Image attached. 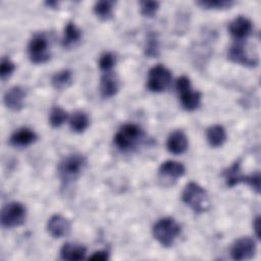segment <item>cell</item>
<instances>
[{
  "instance_id": "cell-1",
  "label": "cell",
  "mask_w": 261,
  "mask_h": 261,
  "mask_svg": "<svg viewBox=\"0 0 261 261\" xmlns=\"http://www.w3.org/2000/svg\"><path fill=\"white\" fill-rule=\"evenodd\" d=\"M86 158L80 153L65 156L58 164V175L64 186L79 178L86 166Z\"/></svg>"
},
{
  "instance_id": "cell-2",
  "label": "cell",
  "mask_w": 261,
  "mask_h": 261,
  "mask_svg": "<svg viewBox=\"0 0 261 261\" xmlns=\"http://www.w3.org/2000/svg\"><path fill=\"white\" fill-rule=\"evenodd\" d=\"M181 199L194 212L202 213L209 209L210 201L206 190L199 184L189 182L181 194Z\"/></svg>"
},
{
  "instance_id": "cell-3",
  "label": "cell",
  "mask_w": 261,
  "mask_h": 261,
  "mask_svg": "<svg viewBox=\"0 0 261 261\" xmlns=\"http://www.w3.org/2000/svg\"><path fill=\"white\" fill-rule=\"evenodd\" d=\"M152 232L161 246L171 247L180 233V226L172 217H163L154 224Z\"/></svg>"
},
{
  "instance_id": "cell-4",
  "label": "cell",
  "mask_w": 261,
  "mask_h": 261,
  "mask_svg": "<svg viewBox=\"0 0 261 261\" xmlns=\"http://www.w3.org/2000/svg\"><path fill=\"white\" fill-rule=\"evenodd\" d=\"M143 129L135 123L123 124L114 136V144L121 151H129L143 139Z\"/></svg>"
},
{
  "instance_id": "cell-5",
  "label": "cell",
  "mask_w": 261,
  "mask_h": 261,
  "mask_svg": "<svg viewBox=\"0 0 261 261\" xmlns=\"http://www.w3.org/2000/svg\"><path fill=\"white\" fill-rule=\"evenodd\" d=\"M27 218V209L19 202H9L3 206L0 215L1 225L12 228L21 225Z\"/></svg>"
},
{
  "instance_id": "cell-6",
  "label": "cell",
  "mask_w": 261,
  "mask_h": 261,
  "mask_svg": "<svg viewBox=\"0 0 261 261\" xmlns=\"http://www.w3.org/2000/svg\"><path fill=\"white\" fill-rule=\"evenodd\" d=\"M28 54L35 64H43L50 59L48 39L44 34H35L29 42Z\"/></svg>"
},
{
  "instance_id": "cell-7",
  "label": "cell",
  "mask_w": 261,
  "mask_h": 261,
  "mask_svg": "<svg viewBox=\"0 0 261 261\" xmlns=\"http://www.w3.org/2000/svg\"><path fill=\"white\" fill-rule=\"evenodd\" d=\"M171 79L170 70L162 64H157L148 72L147 88L153 93L164 92L169 87Z\"/></svg>"
},
{
  "instance_id": "cell-8",
  "label": "cell",
  "mask_w": 261,
  "mask_h": 261,
  "mask_svg": "<svg viewBox=\"0 0 261 261\" xmlns=\"http://www.w3.org/2000/svg\"><path fill=\"white\" fill-rule=\"evenodd\" d=\"M256 253L255 241L249 237L238 239L231 246L230 256L233 260H249L254 257Z\"/></svg>"
},
{
  "instance_id": "cell-9",
  "label": "cell",
  "mask_w": 261,
  "mask_h": 261,
  "mask_svg": "<svg viewBox=\"0 0 261 261\" xmlns=\"http://www.w3.org/2000/svg\"><path fill=\"white\" fill-rule=\"evenodd\" d=\"M227 58L231 62L244 65V66H257L258 64V58L250 56L247 50L245 49L244 45L240 43V41L233 44L232 46H230L227 52Z\"/></svg>"
},
{
  "instance_id": "cell-10",
  "label": "cell",
  "mask_w": 261,
  "mask_h": 261,
  "mask_svg": "<svg viewBox=\"0 0 261 261\" xmlns=\"http://www.w3.org/2000/svg\"><path fill=\"white\" fill-rule=\"evenodd\" d=\"M228 31L236 40L242 41L252 34L253 23L248 17L239 15L229 22Z\"/></svg>"
},
{
  "instance_id": "cell-11",
  "label": "cell",
  "mask_w": 261,
  "mask_h": 261,
  "mask_svg": "<svg viewBox=\"0 0 261 261\" xmlns=\"http://www.w3.org/2000/svg\"><path fill=\"white\" fill-rule=\"evenodd\" d=\"M25 91L20 86H13L9 88L3 97L5 106L12 111H19L24 106Z\"/></svg>"
},
{
  "instance_id": "cell-12",
  "label": "cell",
  "mask_w": 261,
  "mask_h": 261,
  "mask_svg": "<svg viewBox=\"0 0 261 261\" xmlns=\"http://www.w3.org/2000/svg\"><path fill=\"white\" fill-rule=\"evenodd\" d=\"M70 230V222L62 215H52L47 222V231L55 239L65 237Z\"/></svg>"
},
{
  "instance_id": "cell-13",
  "label": "cell",
  "mask_w": 261,
  "mask_h": 261,
  "mask_svg": "<svg viewBox=\"0 0 261 261\" xmlns=\"http://www.w3.org/2000/svg\"><path fill=\"white\" fill-rule=\"evenodd\" d=\"M188 138L186 134L180 129H176L170 133L166 141L167 150L174 155H180L185 153L188 149Z\"/></svg>"
},
{
  "instance_id": "cell-14",
  "label": "cell",
  "mask_w": 261,
  "mask_h": 261,
  "mask_svg": "<svg viewBox=\"0 0 261 261\" xmlns=\"http://www.w3.org/2000/svg\"><path fill=\"white\" fill-rule=\"evenodd\" d=\"M38 139L37 134L29 127H20L16 129L9 138V143L14 147H28L35 143Z\"/></svg>"
},
{
  "instance_id": "cell-15",
  "label": "cell",
  "mask_w": 261,
  "mask_h": 261,
  "mask_svg": "<svg viewBox=\"0 0 261 261\" xmlns=\"http://www.w3.org/2000/svg\"><path fill=\"white\" fill-rule=\"evenodd\" d=\"M158 171L161 177L176 180L177 178L181 177L185 174L186 168L180 162L173 161V160H166L162 162Z\"/></svg>"
},
{
  "instance_id": "cell-16",
  "label": "cell",
  "mask_w": 261,
  "mask_h": 261,
  "mask_svg": "<svg viewBox=\"0 0 261 261\" xmlns=\"http://www.w3.org/2000/svg\"><path fill=\"white\" fill-rule=\"evenodd\" d=\"M87 249L83 245L65 243L60 249V258L67 261H79L85 259Z\"/></svg>"
},
{
  "instance_id": "cell-17",
  "label": "cell",
  "mask_w": 261,
  "mask_h": 261,
  "mask_svg": "<svg viewBox=\"0 0 261 261\" xmlns=\"http://www.w3.org/2000/svg\"><path fill=\"white\" fill-rule=\"evenodd\" d=\"M119 85L116 76L110 71L105 72L100 80V94L103 98H111L118 92Z\"/></svg>"
},
{
  "instance_id": "cell-18",
  "label": "cell",
  "mask_w": 261,
  "mask_h": 261,
  "mask_svg": "<svg viewBox=\"0 0 261 261\" xmlns=\"http://www.w3.org/2000/svg\"><path fill=\"white\" fill-rule=\"evenodd\" d=\"M177 93L179 95L180 104L185 110L193 111L200 106L202 98V94L200 92L192 91V89L189 88Z\"/></svg>"
},
{
  "instance_id": "cell-19",
  "label": "cell",
  "mask_w": 261,
  "mask_h": 261,
  "mask_svg": "<svg viewBox=\"0 0 261 261\" xmlns=\"http://www.w3.org/2000/svg\"><path fill=\"white\" fill-rule=\"evenodd\" d=\"M206 139L208 144L213 148L221 147L226 141V132L220 124H214L207 128Z\"/></svg>"
},
{
  "instance_id": "cell-20",
  "label": "cell",
  "mask_w": 261,
  "mask_h": 261,
  "mask_svg": "<svg viewBox=\"0 0 261 261\" xmlns=\"http://www.w3.org/2000/svg\"><path fill=\"white\" fill-rule=\"evenodd\" d=\"M223 176L225 179V184L228 188H233L234 186L244 181L245 176L241 171V162L236 161L232 165L225 169L223 171Z\"/></svg>"
},
{
  "instance_id": "cell-21",
  "label": "cell",
  "mask_w": 261,
  "mask_h": 261,
  "mask_svg": "<svg viewBox=\"0 0 261 261\" xmlns=\"http://www.w3.org/2000/svg\"><path fill=\"white\" fill-rule=\"evenodd\" d=\"M81 39L82 31L73 22H67L64 28L62 46L65 48H69L79 43Z\"/></svg>"
},
{
  "instance_id": "cell-22",
  "label": "cell",
  "mask_w": 261,
  "mask_h": 261,
  "mask_svg": "<svg viewBox=\"0 0 261 261\" xmlns=\"http://www.w3.org/2000/svg\"><path fill=\"white\" fill-rule=\"evenodd\" d=\"M72 83V72L69 69H62L53 74L51 79L52 86L59 91L68 88Z\"/></svg>"
},
{
  "instance_id": "cell-23",
  "label": "cell",
  "mask_w": 261,
  "mask_h": 261,
  "mask_svg": "<svg viewBox=\"0 0 261 261\" xmlns=\"http://www.w3.org/2000/svg\"><path fill=\"white\" fill-rule=\"evenodd\" d=\"M89 117L84 111H75L69 119L70 128L75 133L85 132L89 126Z\"/></svg>"
},
{
  "instance_id": "cell-24",
  "label": "cell",
  "mask_w": 261,
  "mask_h": 261,
  "mask_svg": "<svg viewBox=\"0 0 261 261\" xmlns=\"http://www.w3.org/2000/svg\"><path fill=\"white\" fill-rule=\"evenodd\" d=\"M114 2L113 1H98L94 5V13L102 20H107L112 16Z\"/></svg>"
},
{
  "instance_id": "cell-25",
  "label": "cell",
  "mask_w": 261,
  "mask_h": 261,
  "mask_svg": "<svg viewBox=\"0 0 261 261\" xmlns=\"http://www.w3.org/2000/svg\"><path fill=\"white\" fill-rule=\"evenodd\" d=\"M67 119V112L59 106L51 108L49 113V123L52 127L61 126Z\"/></svg>"
},
{
  "instance_id": "cell-26",
  "label": "cell",
  "mask_w": 261,
  "mask_h": 261,
  "mask_svg": "<svg viewBox=\"0 0 261 261\" xmlns=\"http://www.w3.org/2000/svg\"><path fill=\"white\" fill-rule=\"evenodd\" d=\"M234 1L231 0H208V1H197L196 4L201 8L205 9H227L234 5Z\"/></svg>"
},
{
  "instance_id": "cell-27",
  "label": "cell",
  "mask_w": 261,
  "mask_h": 261,
  "mask_svg": "<svg viewBox=\"0 0 261 261\" xmlns=\"http://www.w3.org/2000/svg\"><path fill=\"white\" fill-rule=\"evenodd\" d=\"M145 54L149 57H157L159 55V42L156 35L153 33L148 35L145 46Z\"/></svg>"
},
{
  "instance_id": "cell-28",
  "label": "cell",
  "mask_w": 261,
  "mask_h": 261,
  "mask_svg": "<svg viewBox=\"0 0 261 261\" xmlns=\"http://www.w3.org/2000/svg\"><path fill=\"white\" fill-rule=\"evenodd\" d=\"M159 5L160 3L157 1H141V14L146 17H152L156 14L157 10L159 9Z\"/></svg>"
},
{
  "instance_id": "cell-29",
  "label": "cell",
  "mask_w": 261,
  "mask_h": 261,
  "mask_svg": "<svg viewBox=\"0 0 261 261\" xmlns=\"http://www.w3.org/2000/svg\"><path fill=\"white\" fill-rule=\"evenodd\" d=\"M116 62V58H115V55L111 52H105L104 54H102L100 56V59H99V67L101 70L105 71V72H108L112 69V67L114 66Z\"/></svg>"
},
{
  "instance_id": "cell-30",
  "label": "cell",
  "mask_w": 261,
  "mask_h": 261,
  "mask_svg": "<svg viewBox=\"0 0 261 261\" xmlns=\"http://www.w3.org/2000/svg\"><path fill=\"white\" fill-rule=\"evenodd\" d=\"M15 69V64L7 57H3L0 62V76L2 81L8 79Z\"/></svg>"
},
{
  "instance_id": "cell-31",
  "label": "cell",
  "mask_w": 261,
  "mask_h": 261,
  "mask_svg": "<svg viewBox=\"0 0 261 261\" xmlns=\"http://www.w3.org/2000/svg\"><path fill=\"white\" fill-rule=\"evenodd\" d=\"M257 194L260 193V173L257 171L248 176H245V180Z\"/></svg>"
},
{
  "instance_id": "cell-32",
  "label": "cell",
  "mask_w": 261,
  "mask_h": 261,
  "mask_svg": "<svg viewBox=\"0 0 261 261\" xmlns=\"http://www.w3.org/2000/svg\"><path fill=\"white\" fill-rule=\"evenodd\" d=\"M175 88H176L177 92H180V91H184L186 89L191 88L190 79L188 76H186V75H181L180 77L177 79L176 84H175Z\"/></svg>"
},
{
  "instance_id": "cell-33",
  "label": "cell",
  "mask_w": 261,
  "mask_h": 261,
  "mask_svg": "<svg viewBox=\"0 0 261 261\" xmlns=\"http://www.w3.org/2000/svg\"><path fill=\"white\" fill-rule=\"evenodd\" d=\"M109 258V253L107 251H96L94 252L89 259L90 260H98V261H104Z\"/></svg>"
},
{
  "instance_id": "cell-34",
  "label": "cell",
  "mask_w": 261,
  "mask_h": 261,
  "mask_svg": "<svg viewBox=\"0 0 261 261\" xmlns=\"http://www.w3.org/2000/svg\"><path fill=\"white\" fill-rule=\"evenodd\" d=\"M253 226H254V230H255V234L258 239H260V217L257 216L255 219H254V223H253Z\"/></svg>"
},
{
  "instance_id": "cell-35",
  "label": "cell",
  "mask_w": 261,
  "mask_h": 261,
  "mask_svg": "<svg viewBox=\"0 0 261 261\" xmlns=\"http://www.w3.org/2000/svg\"><path fill=\"white\" fill-rule=\"evenodd\" d=\"M45 4L49 7H52V8H55L58 5V3L56 1H47Z\"/></svg>"
}]
</instances>
